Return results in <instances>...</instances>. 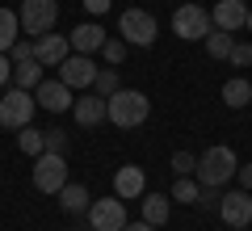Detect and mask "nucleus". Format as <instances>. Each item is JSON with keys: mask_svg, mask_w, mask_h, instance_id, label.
<instances>
[{"mask_svg": "<svg viewBox=\"0 0 252 231\" xmlns=\"http://www.w3.org/2000/svg\"><path fill=\"white\" fill-rule=\"evenodd\" d=\"M147 114H152V101H147L139 89H118V93H109V97H105V122L122 126V131L143 126Z\"/></svg>", "mask_w": 252, "mask_h": 231, "instance_id": "obj_1", "label": "nucleus"}, {"mask_svg": "<svg viewBox=\"0 0 252 231\" xmlns=\"http://www.w3.org/2000/svg\"><path fill=\"white\" fill-rule=\"evenodd\" d=\"M235 168H240L235 151L219 143V147H206V151L198 156V172H193V177H198V185H215V189H223L227 181L235 177Z\"/></svg>", "mask_w": 252, "mask_h": 231, "instance_id": "obj_2", "label": "nucleus"}, {"mask_svg": "<svg viewBox=\"0 0 252 231\" xmlns=\"http://www.w3.org/2000/svg\"><path fill=\"white\" fill-rule=\"evenodd\" d=\"M34 109H38L34 93H26V89H4L0 93V126H4V131L30 126L34 122Z\"/></svg>", "mask_w": 252, "mask_h": 231, "instance_id": "obj_3", "label": "nucleus"}, {"mask_svg": "<svg viewBox=\"0 0 252 231\" xmlns=\"http://www.w3.org/2000/svg\"><path fill=\"white\" fill-rule=\"evenodd\" d=\"M118 34H122L126 46H152L156 34H160V26H156V17L147 9H126L118 17Z\"/></svg>", "mask_w": 252, "mask_h": 231, "instance_id": "obj_4", "label": "nucleus"}, {"mask_svg": "<svg viewBox=\"0 0 252 231\" xmlns=\"http://www.w3.org/2000/svg\"><path fill=\"white\" fill-rule=\"evenodd\" d=\"M17 17H21V30H26V34L42 38V34H51L55 21H59V0H21Z\"/></svg>", "mask_w": 252, "mask_h": 231, "instance_id": "obj_5", "label": "nucleus"}, {"mask_svg": "<svg viewBox=\"0 0 252 231\" xmlns=\"http://www.w3.org/2000/svg\"><path fill=\"white\" fill-rule=\"evenodd\" d=\"M210 30H215V21H210V13L202 9V4H181L177 13H172V34L185 38V42H198V38H206Z\"/></svg>", "mask_w": 252, "mask_h": 231, "instance_id": "obj_6", "label": "nucleus"}, {"mask_svg": "<svg viewBox=\"0 0 252 231\" xmlns=\"http://www.w3.org/2000/svg\"><path fill=\"white\" fill-rule=\"evenodd\" d=\"M67 185V160L59 151H42L34 160V189L38 194H59Z\"/></svg>", "mask_w": 252, "mask_h": 231, "instance_id": "obj_7", "label": "nucleus"}, {"mask_svg": "<svg viewBox=\"0 0 252 231\" xmlns=\"http://www.w3.org/2000/svg\"><path fill=\"white\" fill-rule=\"evenodd\" d=\"M89 227L93 231H122L126 227V202L122 198H93L89 206Z\"/></svg>", "mask_w": 252, "mask_h": 231, "instance_id": "obj_8", "label": "nucleus"}, {"mask_svg": "<svg viewBox=\"0 0 252 231\" xmlns=\"http://www.w3.org/2000/svg\"><path fill=\"white\" fill-rule=\"evenodd\" d=\"M97 71H101V67H93V55H76V51H72L67 59L59 63V80L76 93V89H93Z\"/></svg>", "mask_w": 252, "mask_h": 231, "instance_id": "obj_9", "label": "nucleus"}, {"mask_svg": "<svg viewBox=\"0 0 252 231\" xmlns=\"http://www.w3.org/2000/svg\"><path fill=\"white\" fill-rule=\"evenodd\" d=\"M219 219H223L227 227H248L252 223V194L248 189H227V194L219 198Z\"/></svg>", "mask_w": 252, "mask_h": 231, "instance_id": "obj_10", "label": "nucleus"}, {"mask_svg": "<svg viewBox=\"0 0 252 231\" xmlns=\"http://www.w3.org/2000/svg\"><path fill=\"white\" fill-rule=\"evenodd\" d=\"M34 101H38V109H46V114H63V109H72V89L63 80H42L34 89Z\"/></svg>", "mask_w": 252, "mask_h": 231, "instance_id": "obj_11", "label": "nucleus"}, {"mask_svg": "<svg viewBox=\"0 0 252 231\" xmlns=\"http://www.w3.org/2000/svg\"><path fill=\"white\" fill-rule=\"evenodd\" d=\"M143 189H147V177H143V168H139V164H122V168L114 172V194L122 198V202L143 198Z\"/></svg>", "mask_w": 252, "mask_h": 231, "instance_id": "obj_12", "label": "nucleus"}, {"mask_svg": "<svg viewBox=\"0 0 252 231\" xmlns=\"http://www.w3.org/2000/svg\"><path fill=\"white\" fill-rule=\"evenodd\" d=\"M210 21H215V30L235 34V30H244V21H248V4H244V0H219L215 9H210Z\"/></svg>", "mask_w": 252, "mask_h": 231, "instance_id": "obj_13", "label": "nucleus"}, {"mask_svg": "<svg viewBox=\"0 0 252 231\" xmlns=\"http://www.w3.org/2000/svg\"><path fill=\"white\" fill-rule=\"evenodd\" d=\"M67 55H72V42H67L63 34H42L34 42V59L42 63V67H59Z\"/></svg>", "mask_w": 252, "mask_h": 231, "instance_id": "obj_14", "label": "nucleus"}, {"mask_svg": "<svg viewBox=\"0 0 252 231\" xmlns=\"http://www.w3.org/2000/svg\"><path fill=\"white\" fill-rule=\"evenodd\" d=\"M67 42H72L76 55H97L101 46H105V30H101L97 21H84V26H76L72 34H67Z\"/></svg>", "mask_w": 252, "mask_h": 231, "instance_id": "obj_15", "label": "nucleus"}, {"mask_svg": "<svg viewBox=\"0 0 252 231\" xmlns=\"http://www.w3.org/2000/svg\"><path fill=\"white\" fill-rule=\"evenodd\" d=\"M72 114H76V122H80V126H97V122H105V97H97V93H84V97L72 101Z\"/></svg>", "mask_w": 252, "mask_h": 231, "instance_id": "obj_16", "label": "nucleus"}, {"mask_svg": "<svg viewBox=\"0 0 252 231\" xmlns=\"http://www.w3.org/2000/svg\"><path fill=\"white\" fill-rule=\"evenodd\" d=\"M55 198H59V210H63V214H89V206H93L89 189H84V185H72V181H67Z\"/></svg>", "mask_w": 252, "mask_h": 231, "instance_id": "obj_17", "label": "nucleus"}, {"mask_svg": "<svg viewBox=\"0 0 252 231\" xmlns=\"http://www.w3.org/2000/svg\"><path fill=\"white\" fill-rule=\"evenodd\" d=\"M42 80H46V76H42V63H38L34 55H30V59H21V63H13V89L34 93Z\"/></svg>", "mask_w": 252, "mask_h": 231, "instance_id": "obj_18", "label": "nucleus"}, {"mask_svg": "<svg viewBox=\"0 0 252 231\" xmlns=\"http://www.w3.org/2000/svg\"><path fill=\"white\" fill-rule=\"evenodd\" d=\"M168 214H172V198H164V194H143V223L164 227Z\"/></svg>", "mask_w": 252, "mask_h": 231, "instance_id": "obj_19", "label": "nucleus"}, {"mask_svg": "<svg viewBox=\"0 0 252 231\" xmlns=\"http://www.w3.org/2000/svg\"><path fill=\"white\" fill-rule=\"evenodd\" d=\"M223 101H227V109H244L252 101V80H240V76L227 80L223 84Z\"/></svg>", "mask_w": 252, "mask_h": 231, "instance_id": "obj_20", "label": "nucleus"}, {"mask_svg": "<svg viewBox=\"0 0 252 231\" xmlns=\"http://www.w3.org/2000/svg\"><path fill=\"white\" fill-rule=\"evenodd\" d=\"M17 147L26 151L30 160H38V156L46 151V131H34V126H21V131H17Z\"/></svg>", "mask_w": 252, "mask_h": 231, "instance_id": "obj_21", "label": "nucleus"}, {"mask_svg": "<svg viewBox=\"0 0 252 231\" xmlns=\"http://www.w3.org/2000/svg\"><path fill=\"white\" fill-rule=\"evenodd\" d=\"M21 38V17L13 9H0V51L9 55V46Z\"/></svg>", "mask_w": 252, "mask_h": 231, "instance_id": "obj_22", "label": "nucleus"}, {"mask_svg": "<svg viewBox=\"0 0 252 231\" xmlns=\"http://www.w3.org/2000/svg\"><path fill=\"white\" fill-rule=\"evenodd\" d=\"M202 42H206L210 59H227V55H231V46H235V38L227 34V30H210V34L202 38Z\"/></svg>", "mask_w": 252, "mask_h": 231, "instance_id": "obj_23", "label": "nucleus"}, {"mask_svg": "<svg viewBox=\"0 0 252 231\" xmlns=\"http://www.w3.org/2000/svg\"><path fill=\"white\" fill-rule=\"evenodd\" d=\"M198 177H177V185H172V202H185V206H193L198 202Z\"/></svg>", "mask_w": 252, "mask_h": 231, "instance_id": "obj_24", "label": "nucleus"}, {"mask_svg": "<svg viewBox=\"0 0 252 231\" xmlns=\"http://www.w3.org/2000/svg\"><path fill=\"white\" fill-rule=\"evenodd\" d=\"M118 89H122L118 71H114V67H101V71H97V80H93V93H97V97H109V93H118Z\"/></svg>", "mask_w": 252, "mask_h": 231, "instance_id": "obj_25", "label": "nucleus"}, {"mask_svg": "<svg viewBox=\"0 0 252 231\" xmlns=\"http://www.w3.org/2000/svg\"><path fill=\"white\" fill-rule=\"evenodd\" d=\"M172 172H177V177H193V172H198V160H193L189 151H172Z\"/></svg>", "mask_w": 252, "mask_h": 231, "instance_id": "obj_26", "label": "nucleus"}, {"mask_svg": "<svg viewBox=\"0 0 252 231\" xmlns=\"http://www.w3.org/2000/svg\"><path fill=\"white\" fill-rule=\"evenodd\" d=\"M219 198H223V194H219L215 185H202V189H198V202H193V206H198V210H219Z\"/></svg>", "mask_w": 252, "mask_h": 231, "instance_id": "obj_27", "label": "nucleus"}, {"mask_svg": "<svg viewBox=\"0 0 252 231\" xmlns=\"http://www.w3.org/2000/svg\"><path fill=\"white\" fill-rule=\"evenodd\" d=\"M101 55H105V63H122V55H126V42H122V38H105Z\"/></svg>", "mask_w": 252, "mask_h": 231, "instance_id": "obj_28", "label": "nucleus"}, {"mask_svg": "<svg viewBox=\"0 0 252 231\" xmlns=\"http://www.w3.org/2000/svg\"><path fill=\"white\" fill-rule=\"evenodd\" d=\"M227 59H231L235 67H252V42H235V46H231V55H227Z\"/></svg>", "mask_w": 252, "mask_h": 231, "instance_id": "obj_29", "label": "nucleus"}, {"mask_svg": "<svg viewBox=\"0 0 252 231\" xmlns=\"http://www.w3.org/2000/svg\"><path fill=\"white\" fill-rule=\"evenodd\" d=\"M30 55H34V46H30L26 38H17V42L9 46V59H13V63H21V59H30Z\"/></svg>", "mask_w": 252, "mask_h": 231, "instance_id": "obj_30", "label": "nucleus"}, {"mask_svg": "<svg viewBox=\"0 0 252 231\" xmlns=\"http://www.w3.org/2000/svg\"><path fill=\"white\" fill-rule=\"evenodd\" d=\"M63 147H67V134L63 131H46V151H59L63 156Z\"/></svg>", "mask_w": 252, "mask_h": 231, "instance_id": "obj_31", "label": "nucleus"}, {"mask_svg": "<svg viewBox=\"0 0 252 231\" xmlns=\"http://www.w3.org/2000/svg\"><path fill=\"white\" fill-rule=\"evenodd\" d=\"M9 80H13V59H9L4 51H0V89H4Z\"/></svg>", "mask_w": 252, "mask_h": 231, "instance_id": "obj_32", "label": "nucleus"}, {"mask_svg": "<svg viewBox=\"0 0 252 231\" xmlns=\"http://www.w3.org/2000/svg\"><path fill=\"white\" fill-rule=\"evenodd\" d=\"M235 177H240V189H248V194H252V164H240Z\"/></svg>", "mask_w": 252, "mask_h": 231, "instance_id": "obj_33", "label": "nucleus"}, {"mask_svg": "<svg viewBox=\"0 0 252 231\" xmlns=\"http://www.w3.org/2000/svg\"><path fill=\"white\" fill-rule=\"evenodd\" d=\"M109 4H114V0H84V9H89L93 17H101V13H109Z\"/></svg>", "mask_w": 252, "mask_h": 231, "instance_id": "obj_34", "label": "nucleus"}, {"mask_svg": "<svg viewBox=\"0 0 252 231\" xmlns=\"http://www.w3.org/2000/svg\"><path fill=\"white\" fill-rule=\"evenodd\" d=\"M122 231H156V227H152V223H143V219H139V223H126Z\"/></svg>", "mask_w": 252, "mask_h": 231, "instance_id": "obj_35", "label": "nucleus"}, {"mask_svg": "<svg viewBox=\"0 0 252 231\" xmlns=\"http://www.w3.org/2000/svg\"><path fill=\"white\" fill-rule=\"evenodd\" d=\"M244 30H248V34H252V9H248V21H244Z\"/></svg>", "mask_w": 252, "mask_h": 231, "instance_id": "obj_36", "label": "nucleus"}, {"mask_svg": "<svg viewBox=\"0 0 252 231\" xmlns=\"http://www.w3.org/2000/svg\"><path fill=\"white\" fill-rule=\"evenodd\" d=\"M231 231H248V227H231Z\"/></svg>", "mask_w": 252, "mask_h": 231, "instance_id": "obj_37", "label": "nucleus"}, {"mask_svg": "<svg viewBox=\"0 0 252 231\" xmlns=\"http://www.w3.org/2000/svg\"><path fill=\"white\" fill-rule=\"evenodd\" d=\"M89 231H93V227H89Z\"/></svg>", "mask_w": 252, "mask_h": 231, "instance_id": "obj_38", "label": "nucleus"}]
</instances>
